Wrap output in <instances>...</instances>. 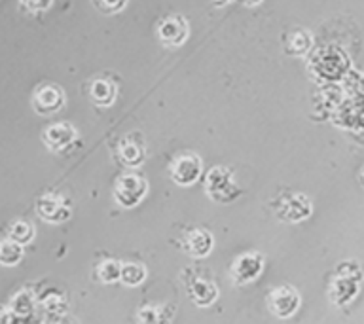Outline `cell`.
Segmentation results:
<instances>
[{"label":"cell","mask_w":364,"mask_h":324,"mask_svg":"<svg viewBox=\"0 0 364 324\" xmlns=\"http://www.w3.org/2000/svg\"><path fill=\"white\" fill-rule=\"evenodd\" d=\"M363 279L364 273L357 261H341L328 284L330 301L338 307H346L347 303H351L357 298Z\"/></svg>","instance_id":"obj_1"},{"label":"cell","mask_w":364,"mask_h":324,"mask_svg":"<svg viewBox=\"0 0 364 324\" xmlns=\"http://www.w3.org/2000/svg\"><path fill=\"white\" fill-rule=\"evenodd\" d=\"M205 192L215 203H232L243 193V190L233 180L232 171L226 167H213L205 176Z\"/></svg>","instance_id":"obj_2"},{"label":"cell","mask_w":364,"mask_h":324,"mask_svg":"<svg viewBox=\"0 0 364 324\" xmlns=\"http://www.w3.org/2000/svg\"><path fill=\"white\" fill-rule=\"evenodd\" d=\"M273 210L279 220L298 224L313 215V203L306 193L283 192L273 199Z\"/></svg>","instance_id":"obj_3"},{"label":"cell","mask_w":364,"mask_h":324,"mask_svg":"<svg viewBox=\"0 0 364 324\" xmlns=\"http://www.w3.org/2000/svg\"><path fill=\"white\" fill-rule=\"evenodd\" d=\"M146 193L148 182L141 175H136V173L122 175L116 180V186H114V199L124 209H133V207H136L142 199L146 198Z\"/></svg>","instance_id":"obj_4"},{"label":"cell","mask_w":364,"mask_h":324,"mask_svg":"<svg viewBox=\"0 0 364 324\" xmlns=\"http://www.w3.org/2000/svg\"><path fill=\"white\" fill-rule=\"evenodd\" d=\"M267 306H269V311L275 317L289 318L300 309L301 298L294 286L283 284V286H277V288H273L269 292V296H267Z\"/></svg>","instance_id":"obj_5"},{"label":"cell","mask_w":364,"mask_h":324,"mask_svg":"<svg viewBox=\"0 0 364 324\" xmlns=\"http://www.w3.org/2000/svg\"><path fill=\"white\" fill-rule=\"evenodd\" d=\"M201 173H203V163L196 153H182L171 165V178L176 186H193L201 178Z\"/></svg>","instance_id":"obj_6"},{"label":"cell","mask_w":364,"mask_h":324,"mask_svg":"<svg viewBox=\"0 0 364 324\" xmlns=\"http://www.w3.org/2000/svg\"><path fill=\"white\" fill-rule=\"evenodd\" d=\"M184 284H186L188 298L196 303L198 307H209L213 306L218 298V288L213 281L192 275V269L184 271Z\"/></svg>","instance_id":"obj_7"},{"label":"cell","mask_w":364,"mask_h":324,"mask_svg":"<svg viewBox=\"0 0 364 324\" xmlns=\"http://www.w3.org/2000/svg\"><path fill=\"white\" fill-rule=\"evenodd\" d=\"M78 139V131L73 124L68 122H57V124H51L50 127H46V131L42 133V141L51 152L61 153L65 150L73 146L74 142Z\"/></svg>","instance_id":"obj_8"},{"label":"cell","mask_w":364,"mask_h":324,"mask_svg":"<svg viewBox=\"0 0 364 324\" xmlns=\"http://www.w3.org/2000/svg\"><path fill=\"white\" fill-rule=\"evenodd\" d=\"M36 215L44 222H50V224H61V222H67L70 218L73 209H70L67 199L48 193V195H42L36 201Z\"/></svg>","instance_id":"obj_9"},{"label":"cell","mask_w":364,"mask_h":324,"mask_svg":"<svg viewBox=\"0 0 364 324\" xmlns=\"http://www.w3.org/2000/svg\"><path fill=\"white\" fill-rule=\"evenodd\" d=\"M190 27L184 17L171 16L161 19L158 25V38L165 48H178L186 42Z\"/></svg>","instance_id":"obj_10"},{"label":"cell","mask_w":364,"mask_h":324,"mask_svg":"<svg viewBox=\"0 0 364 324\" xmlns=\"http://www.w3.org/2000/svg\"><path fill=\"white\" fill-rule=\"evenodd\" d=\"M264 269V256L260 252H247L239 256L232 266V281L235 284L252 283Z\"/></svg>","instance_id":"obj_11"},{"label":"cell","mask_w":364,"mask_h":324,"mask_svg":"<svg viewBox=\"0 0 364 324\" xmlns=\"http://www.w3.org/2000/svg\"><path fill=\"white\" fill-rule=\"evenodd\" d=\"M65 104V93L57 85L46 84L40 85L33 95V108L36 114H55L59 112Z\"/></svg>","instance_id":"obj_12"},{"label":"cell","mask_w":364,"mask_h":324,"mask_svg":"<svg viewBox=\"0 0 364 324\" xmlns=\"http://www.w3.org/2000/svg\"><path fill=\"white\" fill-rule=\"evenodd\" d=\"M36 309L42 313V318L48 320V323H59V320L65 318L68 311L67 296L59 292V290H51V292L40 298Z\"/></svg>","instance_id":"obj_13"},{"label":"cell","mask_w":364,"mask_h":324,"mask_svg":"<svg viewBox=\"0 0 364 324\" xmlns=\"http://www.w3.org/2000/svg\"><path fill=\"white\" fill-rule=\"evenodd\" d=\"M36 306H38V300H36L33 290H19L17 294H14V298H11L8 307H6L8 315H10V323L31 318L34 315V311H36Z\"/></svg>","instance_id":"obj_14"},{"label":"cell","mask_w":364,"mask_h":324,"mask_svg":"<svg viewBox=\"0 0 364 324\" xmlns=\"http://www.w3.org/2000/svg\"><path fill=\"white\" fill-rule=\"evenodd\" d=\"M346 63L347 61L341 50H338L334 45H330L326 50H321V53H317V57H315V65H318L317 74L326 76V78L340 76L343 72V68H346Z\"/></svg>","instance_id":"obj_15"},{"label":"cell","mask_w":364,"mask_h":324,"mask_svg":"<svg viewBox=\"0 0 364 324\" xmlns=\"http://www.w3.org/2000/svg\"><path fill=\"white\" fill-rule=\"evenodd\" d=\"M215 244V239L207 230H192L186 233V237L182 241V247L192 258H205L210 254Z\"/></svg>","instance_id":"obj_16"},{"label":"cell","mask_w":364,"mask_h":324,"mask_svg":"<svg viewBox=\"0 0 364 324\" xmlns=\"http://www.w3.org/2000/svg\"><path fill=\"white\" fill-rule=\"evenodd\" d=\"M119 158L127 167H139L146 159V148L141 136H136L135 133L125 136L124 141L119 142Z\"/></svg>","instance_id":"obj_17"},{"label":"cell","mask_w":364,"mask_h":324,"mask_svg":"<svg viewBox=\"0 0 364 324\" xmlns=\"http://www.w3.org/2000/svg\"><path fill=\"white\" fill-rule=\"evenodd\" d=\"M116 95H118V87H116V84L110 82V80L97 78L91 82L90 97L97 107H110V104L116 101Z\"/></svg>","instance_id":"obj_18"},{"label":"cell","mask_w":364,"mask_h":324,"mask_svg":"<svg viewBox=\"0 0 364 324\" xmlns=\"http://www.w3.org/2000/svg\"><path fill=\"white\" fill-rule=\"evenodd\" d=\"M313 48V36L309 31H296L289 36V45H287V50H289L290 55L294 57H304L307 51Z\"/></svg>","instance_id":"obj_19"},{"label":"cell","mask_w":364,"mask_h":324,"mask_svg":"<svg viewBox=\"0 0 364 324\" xmlns=\"http://www.w3.org/2000/svg\"><path fill=\"white\" fill-rule=\"evenodd\" d=\"M146 267L142 264H135V261H127L122 264V273H119V281L125 286H139V284L146 279Z\"/></svg>","instance_id":"obj_20"},{"label":"cell","mask_w":364,"mask_h":324,"mask_svg":"<svg viewBox=\"0 0 364 324\" xmlns=\"http://www.w3.org/2000/svg\"><path fill=\"white\" fill-rule=\"evenodd\" d=\"M23 260V244L4 239L0 241V264L2 266H17Z\"/></svg>","instance_id":"obj_21"},{"label":"cell","mask_w":364,"mask_h":324,"mask_svg":"<svg viewBox=\"0 0 364 324\" xmlns=\"http://www.w3.org/2000/svg\"><path fill=\"white\" fill-rule=\"evenodd\" d=\"M8 239L25 247L34 239V226L25 220H16L8 227Z\"/></svg>","instance_id":"obj_22"},{"label":"cell","mask_w":364,"mask_h":324,"mask_svg":"<svg viewBox=\"0 0 364 324\" xmlns=\"http://www.w3.org/2000/svg\"><path fill=\"white\" fill-rule=\"evenodd\" d=\"M119 273H122V264L118 260H102L95 269L97 279L107 284L119 281Z\"/></svg>","instance_id":"obj_23"},{"label":"cell","mask_w":364,"mask_h":324,"mask_svg":"<svg viewBox=\"0 0 364 324\" xmlns=\"http://www.w3.org/2000/svg\"><path fill=\"white\" fill-rule=\"evenodd\" d=\"M161 311H164V307H142V311L139 313V320L141 323H165V320H171V317H167V313H164L161 315Z\"/></svg>","instance_id":"obj_24"},{"label":"cell","mask_w":364,"mask_h":324,"mask_svg":"<svg viewBox=\"0 0 364 324\" xmlns=\"http://www.w3.org/2000/svg\"><path fill=\"white\" fill-rule=\"evenodd\" d=\"M23 10L31 11V14H38V11L50 10L53 0H19Z\"/></svg>","instance_id":"obj_25"},{"label":"cell","mask_w":364,"mask_h":324,"mask_svg":"<svg viewBox=\"0 0 364 324\" xmlns=\"http://www.w3.org/2000/svg\"><path fill=\"white\" fill-rule=\"evenodd\" d=\"M97 8L107 14H116V11L124 10L127 0H95Z\"/></svg>","instance_id":"obj_26"},{"label":"cell","mask_w":364,"mask_h":324,"mask_svg":"<svg viewBox=\"0 0 364 324\" xmlns=\"http://www.w3.org/2000/svg\"><path fill=\"white\" fill-rule=\"evenodd\" d=\"M0 323H10V315L6 307H0Z\"/></svg>","instance_id":"obj_27"},{"label":"cell","mask_w":364,"mask_h":324,"mask_svg":"<svg viewBox=\"0 0 364 324\" xmlns=\"http://www.w3.org/2000/svg\"><path fill=\"white\" fill-rule=\"evenodd\" d=\"M245 6H249V8H252V6H258L262 2V0H241Z\"/></svg>","instance_id":"obj_28"},{"label":"cell","mask_w":364,"mask_h":324,"mask_svg":"<svg viewBox=\"0 0 364 324\" xmlns=\"http://www.w3.org/2000/svg\"><path fill=\"white\" fill-rule=\"evenodd\" d=\"M213 2H215L216 6H224L228 4V2H233V0H213Z\"/></svg>","instance_id":"obj_29"},{"label":"cell","mask_w":364,"mask_h":324,"mask_svg":"<svg viewBox=\"0 0 364 324\" xmlns=\"http://www.w3.org/2000/svg\"><path fill=\"white\" fill-rule=\"evenodd\" d=\"M358 180H360V184H363V188H364V167H363V169H360V175H358Z\"/></svg>","instance_id":"obj_30"}]
</instances>
